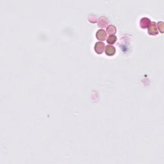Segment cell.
Segmentation results:
<instances>
[{
	"instance_id": "cell-3",
	"label": "cell",
	"mask_w": 164,
	"mask_h": 164,
	"mask_svg": "<svg viewBox=\"0 0 164 164\" xmlns=\"http://www.w3.org/2000/svg\"><path fill=\"white\" fill-rule=\"evenodd\" d=\"M105 51H106V54L111 56V55H113V54H114V53H116V49H115V47H113L112 46L109 45V46H107L106 47Z\"/></svg>"
},
{
	"instance_id": "cell-1",
	"label": "cell",
	"mask_w": 164,
	"mask_h": 164,
	"mask_svg": "<svg viewBox=\"0 0 164 164\" xmlns=\"http://www.w3.org/2000/svg\"><path fill=\"white\" fill-rule=\"evenodd\" d=\"M104 48V44L102 42H97L95 46V50L97 53H101Z\"/></svg>"
},
{
	"instance_id": "cell-5",
	"label": "cell",
	"mask_w": 164,
	"mask_h": 164,
	"mask_svg": "<svg viewBox=\"0 0 164 164\" xmlns=\"http://www.w3.org/2000/svg\"><path fill=\"white\" fill-rule=\"evenodd\" d=\"M150 24V20L147 18H142L141 21V25L142 28H146Z\"/></svg>"
},
{
	"instance_id": "cell-4",
	"label": "cell",
	"mask_w": 164,
	"mask_h": 164,
	"mask_svg": "<svg viewBox=\"0 0 164 164\" xmlns=\"http://www.w3.org/2000/svg\"><path fill=\"white\" fill-rule=\"evenodd\" d=\"M97 38L99 40H104L106 37V33L104 30H99L96 34Z\"/></svg>"
},
{
	"instance_id": "cell-6",
	"label": "cell",
	"mask_w": 164,
	"mask_h": 164,
	"mask_svg": "<svg viewBox=\"0 0 164 164\" xmlns=\"http://www.w3.org/2000/svg\"><path fill=\"white\" fill-rule=\"evenodd\" d=\"M116 37L114 35H112L108 37V38L107 39V42L110 44H113L116 42Z\"/></svg>"
},
{
	"instance_id": "cell-2",
	"label": "cell",
	"mask_w": 164,
	"mask_h": 164,
	"mask_svg": "<svg viewBox=\"0 0 164 164\" xmlns=\"http://www.w3.org/2000/svg\"><path fill=\"white\" fill-rule=\"evenodd\" d=\"M148 32L151 35H156L157 34L158 32L156 30V26L155 22H152L151 25L149 26V29H148Z\"/></svg>"
},
{
	"instance_id": "cell-7",
	"label": "cell",
	"mask_w": 164,
	"mask_h": 164,
	"mask_svg": "<svg viewBox=\"0 0 164 164\" xmlns=\"http://www.w3.org/2000/svg\"><path fill=\"white\" fill-rule=\"evenodd\" d=\"M107 31L109 34H114L116 32V28L114 26L110 25L107 28Z\"/></svg>"
}]
</instances>
